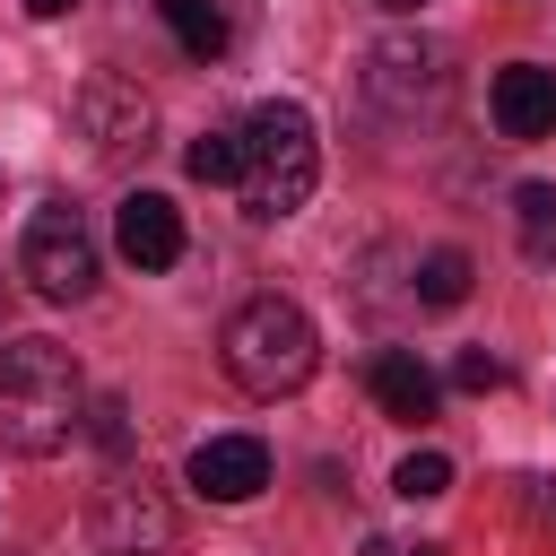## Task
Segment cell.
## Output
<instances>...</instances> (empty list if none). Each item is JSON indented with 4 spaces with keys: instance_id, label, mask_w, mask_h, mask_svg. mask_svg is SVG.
Wrapping results in <instances>:
<instances>
[{
    "instance_id": "cell-1",
    "label": "cell",
    "mask_w": 556,
    "mask_h": 556,
    "mask_svg": "<svg viewBox=\"0 0 556 556\" xmlns=\"http://www.w3.org/2000/svg\"><path fill=\"white\" fill-rule=\"evenodd\" d=\"M87 426V374L61 339H9L0 348V443L26 460L70 452V434Z\"/></svg>"
},
{
    "instance_id": "cell-2",
    "label": "cell",
    "mask_w": 556,
    "mask_h": 556,
    "mask_svg": "<svg viewBox=\"0 0 556 556\" xmlns=\"http://www.w3.org/2000/svg\"><path fill=\"white\" fill-rule=\"evenodd\" d=\"M217 356H226L235 391H252V400H287V391L313 382V365H321V330H313L304 304H287V295H252V304L226 313Z\"/></svg>"
},
{
    "instance_id": "cell-3",
    "label": "cell",
    "mask_w": 556,
    "mask_h": 556,
    "mask_svg": "<svg viewBox=\"0 0 556 556\" xmlns=\"http://www.w3.org/2000/svg\"><path fill=\"white\" fill-rule=\"evenodd\" d=\"M321 182V139H313V113L295 96H269L252 104L243 122V208L269 226V217H295Z\"/></svg>"
},
{
    "instance_id": "cell-4",
    "label": "cell",
    "mask_w": 556,
    "mask_h": 556,
    "mask_svg": "<svg viewBox=\"0 0 556 556\" xmlns=\"http://www.w3.org/2000/svg\"><path fill=\"white\" fill-rule=\"evenodd\" d=\"M17 269H26V287L35 295H52V304H78V295H96V226L70 208V200H43L35 217H26V243H17Z\"/></svg>"
},
{
    "instance_id": "cell-5",
    "label": "cell",
    "mask_w": 556,
    "mask_h": 556,
    "mask_svg": "<svg viewBox=\"0 0 556 556\" xmlns=\"http://www.w3.org/2000/svg\"><path fill=\"white\" fill-rule=\"evenodd\" d=\"M96 547L104 556H165L174 547V504L148 469H122L96 486Z\"/></svg>"
},
{
    "instance_id": "cell-6",
    "label": "cell",
    "mask_w": 556,
    "mask_h": 556,
    "mask_svg": "<svg viewBox=\"0 0 556 556\" xmlns=\"http://www.w3.org/2000/svg\"><path fill=\"white\" fill-rule=\"evenodd\" d=\"M365 96H374L391 122L434 113V104H443V52H434V43H408V35L374 43V61H365Z\"/></svg>"
},
{
    "instance_id": "cell-7",
    "label": "cell",
    "mask_w": 556,
    "mask_h": 556,
    "mask_svg": "<svg viewBox=\"0 0 556 556\" xmlns=\"http://www.w3.org/2000/svg\"><path fill=\"white\" fill-rule=\"evenodd\" d=\"M70 113H78V130H87L96 156H130V148H148V122H156L148 96H139L130 78H87Z\"/></svg>"
},
{
    "instance_id": "cell-8",
    "label": "cell",
    "mask_w": 556,
    "mask_h": 556,
    "mask_svg": "<svg viewBox=\"0 0 556 556\" xmlns=\"http://www.w3.org/2000/svg\"><path fill=\"white\" fill-rule=\"evenodd\" d=\"M269 486V443L261 434H208L200 452H191V495H208V504H252Z\"/></svg>"
},
{
    "instance_id": "cell-9",
    "label": "cell",
    "mask_w": 556,
    "mask_h": 556,
    "mask_svg": "<svg viewBox=\"0 0 556 556\" xmlns=\"http://www.w3.org/2000/svg\"><path fill=\"white\" fill-rule=\"evenodd\" d=\"M113 243H122L130 269H174V261H182V208H174L165 191H130V200L113 208Z\"/></svg>"
},
{
    "instance_id": "cell-10",
    "label": "cell",
    "mask_w": 556,
    "mask_h": 556,
    "mask_svg": "<svg viewBox=\"0 0 556 556\" xmlns=\"http://www.w3.org/2000/svg\"><path fill=\"white\" fill-rule=\"evenodd\" d=\"M486 113H495L504 139H547V130H556V70H547V61H513V70H495Z\"/></svg>"
},
{
    "instance_id": "cell-11",
    "label": "cell",
    "mask_w": 556,
    "mask_h": 556,
    "mask_svg": "<svg viewBox=\"0 0 556 556\" xmlns=\"http://www.w3.org/2000/svg\"><path fill=\"white\" fill-rule=\"evenodd\" d=\"M365 391H374L382 417H400V426H426L434 400H443V382H434V365H426L417 348H382V356L365 365Z\"/></svg>"
},
{
    "instance_id": "cell-12",
    "label": "cell",
    "mask_w": 556,
    "mask_h": 556,
    "mask_svg": "<svg viewBox=\"0 0 556 556\" xmlns=\"http://www.w3.org/2000/svg\"><path fill=\"white\" fill-rule=\"evenodd\" d=\"M165 9V26H174V43L191 52V61H226V43H235V26H226V9L217 0H156Z\"/></svg>"
},
{
    "instance_id": "cell-13",
    "label": "cell",
    "mask_w": 556,
    "mask_h": 556,
    "mask_svg": "<svg viewBox=\"0 0 556 556\" xmlns=\"http://www.w3.org/2000/svg\"><path fill=\"white\" fill-rule=\"evenodd\" d=\"M460 295H469V252H460V243H434V252L417 261V304L452 313Z\"/></svg>"
},
{
    "instance_id": "cell-14",
    "label": "cell",
    "mask_w": 556,
    "mask_h": 556,
    "mask_svg": "<svg viewBox=\"0 0 556 556\" xmlns=\"http://www.w3.org/2000/svg\"><path fill=\"white\" fill-rule=\"evenodd\" d=\"M182 174L191 182H243V130H200L182 148Z\"/></svg>"
},
{
    "instance_id": "cell-15",
    "label": "cell",
    "mask_w": 556,
    "mask_h": 556,
    "mask_svg": "<svg viewBox=\"0 0 556 556\" xmlns=\"http://www.w3.org/2000/svg\"><path fill=\"white\" fill-rule=\"evenodd\" d=\"M513 226H521V252L530 261H556V191L547 182H521L513 191Z\"/></svg>"
},
{
    "instance_id": "cell-16",
    "label": "cell",
    "mask_w": 556,
    "mask_h": 556,
    "mask_svg": "<svg viewBox=\"0 0 556 556\" xmlns=\"http://www.w3.org/2000/svg\"><path fill=\"white\" fill-rule=\"evenodd\" d=\"M391 486H400L408 504H426V495H443V486H452V460H443V452H408Z\"/></svg>"
},
{
    "instance_id": "cell-17",
    "label": "cell",
    "mask_w": 556,
    "mask_h": 556,
    "mask_svg": "<svg viewBox=\"0 0 556 556\" xmlns=\"http://www.w3.org/2000/svg\"><path fill=\"white\" fill-rule=\"evenodd\" d=\"M87 434L122 460V452H130V408H122V400H87Z\"/></svg>"
},
{
    "instance_id": "cell-18",
    "label": "cell",
    "mask_w": 556,
    "mask_h": 556,
    "mask_svg": "<svg viewBox=\"0 0 556 556\" xmlns=\"http://www.w3.org/2000/svg\"><path fill=\"white\" fill-rule=\"evenodd\" d=\"M452 382H460V391H504V356L460 348V356H452Z\"/></svg>"
},
{
    "instance_id": "cell-19",
    "label": "cell",
    "mask_w": 556,
    "mask_h": 556,
    "mask_svg": "<svg viewBox=\"0 0 556 556\" xmlns=\"http://www.w3.org/2000/svg\"><path fill=\"white\" fill-rule=\"evenodd\" d=\"M530 521H539V530H556V478H547V486H530Z\"/></svg>"
},
{
    "instance_id": "cell-20",
    "label": "cell",
    "mask_w": 556,
    "mask_h": 556,
    "mask_svg": "<svg viewBox=\"0 0 556 556\" xmlns=\"http://www.w3.org/2000/svg\"><path fill=\"white\" fill-rule=\"evenodd\" d=\"M26 9H35V17H70L78 0H26Z\"/></svg>"
},
{
    "instance_id": "cell-21",
    "label": "cell",
    "mask_w": 556,
    "mask_h": 556,
    "mask_svg": "<svg viewBox=\"0 0 556 556\" xmlns=\"http://www.w3.org/2000/svg\"><path fill=\"white\" fill-rule=\"evenodd\" d=\"M374 9H391V17H417V9H426V0H374Z\"/></svg>"
}]
</instances>
